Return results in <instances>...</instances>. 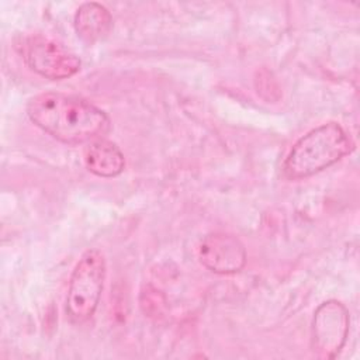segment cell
I'll return each instance as SVG.
<instances>
[{"instance_id": "4", "label": "cell", "mask_w": 360, "mask_h": 360, "mask_svg": "<svg viewBox=\"0 0 360 360\" xmlns=\"http://www.w3.org/2000/svg\"><path fill=\"white\" fill-rule=\"evenodd\" d=\"M22 56L30 69L49 80L69 79L82 66L80 59L73 52L42 35H34L25 39Z\"/></svg>"}, {"instance_id": "5", "label": "cell", "mask_w": 360, "mask_h": 360, "mask_svg": "<svg viewBox=\"0 0 360 360\" xmlns=\"http://www.w3.org/2000/svg\"><path fill=\"white\" fill-rule=\"evenodd\" d=\"M350 326L347 308L336 300L322 302L312 319V346L318 356L333 359L346 343Z\"/></svg>"}, {"instance_id": "6", "label": "cell", "mask_w": 360, "mask_h": 360, "mask_svg": "<svg viewBox=\"0 0 360 360\" xmlns=\"http://www.w3.org/2000/svg\"><path fill=\"white\" fill-rule=\"evenodd\" d=\"M198 260L212 273L233 274L245 267L246 249L235 235L212 232L200 242Z\"/></svg>"}, {"instance_id": "1", "label": "cell", "mask_w": 360, "mask_h": 360, "mask_svg": "<svg viewBox=\"0 0 360 360\" xmlns=\"http://www.w3.org/2000/svg\"><path fill=\"white\" fill-rule=\"evenodd\" d=\"M27 115L44 132L68 145L103 138L111 127L108 115L94 104L56 91L31 97L27 104Z\"/></svg>"}, {"instance_id": "7", "label": "cell", "mask_w": 360, "mask_h": 360, "mask_svg": "<svg viewBox=\"0 0 360 360\" xmlns=\"http://www.w3.org/2000/svg\"><path fill=\"white\" fill-rule=\"evenodd\" d=\"M84 165L96 176L115 177L125 167V158L121 149L111 141L98 138L84 149Z\"/></svg>"}, {"instance_id": "8", "label": "cell", "mask_w": 360, "mask_h": 360, "mask_svg": "<svg viewBox=\"0 0 360 360\" xmlns=\"http://www.w3.org/2000/svg\"><path fill=\"white\" fill-rule=\"evenodd\" d=\"M77 37L86 44H94L110 32L112 27V15L100 3L89 1L79 6L73 18Z\"/></svg>"}, {"instance_id": "2", "label": "cell", "mask_w": 360, "mask_h": 360, "mask_svg": "<svg viewBox=\"0 0 360 360\" xmlns=\"http://www.w3.org/2000/svg\"><path fill=\"white\" fill-rule=\"evenodd\" d=\"M353 149L352 136L339 122L321 124L291 146L283 162V173L290 180L311 177L338 163Z\"/></svg>"}, {"instance_id": "3", "label": "cell", "mask_w": 360, "mask_h": 360, "mask_svg": "<svg viewBox=\"0 0 360 360\" xmlns=\"http://www.w3.org/2000/svg\"><path fill=\"white\" fill-rule=\"evenodd\" d=\"M104 255L97 249L86 250L76 263L68 287L65 311L72 323H84L96 312L105 280Z\"/></svg>"}]
</instances>
